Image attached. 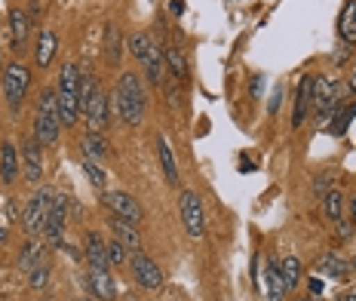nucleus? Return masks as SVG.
I'll return each instance as SVG.
<instances>
[{"label":"nucleus","instance_id":"obj_1","mask_svg":"<svg viewBox=\"0 0 356 301\" xmlns=\"http://www.w3.org/2000/svg\"><path fill=\"white\" fill-rule=\"evenodd\" d=\"M111 101H114L117 114H120V120L126 123V127H138V123L145 120L147 95L142 90V80L132 74V71H126V74L117 77V86H114Z\"/></svg>","mask_w":356,"mask_h":301},{"label":"nucleus","instance_id":"obj_2","mask_svg":"<svg viewBox=\"0 0 356 301\" xmlns=\"http://www.w3.org/2000/svg\"><path fill=\"white\" fill-rule=\"evenodd\" d=\"M58 129H62V117H58V90L47 86L37 99V120H34V138L43 148H53L58 142Z\"/></svg>","mask_w":356,"mask_h":301},{"label":"nucleus","instance_id":"obj_3","mask_svg":"<svg viewBox=\"0 0 356 301\" xmlns=\"http://www.w3.org/2000/svg\"><path fill=\"white\" fill-rule=\"evenodd\" d=\"M53 197H56V188H40L37 194H31L25 212H22V231H25L28 237L43 234L47 218H49V206H53Z\"/></svg>","mask_w":356,"mask_h":301},{"label":"nucleus","instance_id":"obj_4","mask_svg":"<svg viewBox=\"0 0 356 301\" xmlns=\"http://www.w3.org/2000/svg\"><path fill=\"white\" fill-rule=\"evenodd\" d=\"M178 215H181V225L188 231V237L200 240L206 234V209L203 200L194 194V190H181L178 194Z\"/></svg>","mask_w":356,"mask_h":301},{"label":"nucleus","instance_id":"obj_5","mask_svg":"<svg viewBox=\"0 0 356 301\" xmlns=\"http://www.w3.org/2000/svg\"><path fill=\"white\" fill-rule=\"evenodd\" d=\"M28 86H31V74H28L25 65H19V62L6 65V71H3V95H6V105H10L13 114L22 111V101H25V95H28Z\"/></svg>","mask_w":356,"mask_h":301},{"label":"nucleus","instance_id":"obj_6","mask_svg":"<svg viewBox=\"0 0 356 301\" xmlns=\"http://www.w3.org/2000/svg\"><path fill=\"white\" fill-rule=\"evenodd\" d=\"M102 203L111 209V215H120L129 225L145 222V212H142V206H138V200L129 197L126 190H102Z\"/></svg>","mask_w":356,"mask_h":301},{"label":"nucleus","instance_id":"obj_7","mask_svg":"<svg viewBox=\"0 0 356 301\" xmlns=\"http://www.w3.org/2000/svg\"><path fill=\"white\" fill-rule=\"evenodd\" d=\"M129 270H132V277H136V283L142 286V289H147V292H154V289H160L163 286L160 264L154 259H147L145 252H132L129 255Z\"/></svg>","mask_w":356,"mask_h":301},{"label":"nucleus","instance_id":"obj_8","mask_svg":"<svg viewBox=\"0 0 356 301\" xmlns=\"http://www.w3.org/2000/svg\"><path fill=\"white\" fill-rule=\"evenodd\" d=\"M43 145L37 142V138H25L22 142V151H19V160H22V179L28 181V185H37V181L43 179V154H40Z\"/></svg>","mask_w":356,"mask_h":301},{"label":"nucleus","instance_id":"obj_9","mask_svg":"<svg viewBox=\"0 0 356 301\" xmlns=\"http://www.w3.org/2000/svg\"><path fill=\"white\" fill-rule=\"evenodd\" d=\"M68 197L56 194L53 197V206H49V218L47 227H43V237H47L49 246H62L65 243V215H68Z\"/></svg>","mask_w":356,"mask_h":301},{"label":"nucleus","instance_id":"obj_10","mask_svg":"<svg viewBox=\"0 0 356 301\" xmlns=\"http://www.w3.org/2000/svg\"><path fill=\"white\" fill-rule=\"evenodd\" d=\"M123 49H126V40H123L120 28H117L114 22H108L105 34H102V53H105V65L117 68V65L123 62Z\"/></svg>","mask_w":356,"mask_h":301},{"label":"nucleus","instance_id":"obj_11","mask_svg":"<svg viewBox=\"0 0 356 301\" xmlns=\"http://www.w3.org/2000/svg\"><path fill=\"white\" fill-rule=\"evenodd\" d=\"M108 227H111V234H114V240H120V243L129 249V255L132 252H142V234H138V225H129L120 215H111Z\"/></svg>","mask_w":356,"mask_h":301},{"label":"nucleus","instance_id":"obj_12","mask_svg":"<svg viewBox=\"0 0 356 301\" xmlns=\"http://www.w3.org/2000/svg\"><path fill=\"white\" fill-rule=\"evenodd\" d=\"M310 108H314V74H304L295 92V108H292V127H301L307 120Z\"/></svg>","mask_w":356,"mask_h":301},{"label":"nucleus","instance_id":"obj_13","mask_svg":"<svg viewBox=\"0 0 356 301\" xmlns=\"http://www.w3.org/2000/svg\"><path fill=\"white\" fill-rule=\"evenodd\" d=\"M86 289L92 292V298H102V301H117V283L111 277V270H89L83 277Z\"/></svg>","mask_w":356,"mask_h":301},{"label":"nucleus","instance_id":"obj_14","mask_svg":"<svg viewBox=\"0 0 356 301\" xmlns=\"http://www.w3.org/2000/svg\"><path fill=\"white\" fill-rule=\"evenodd\" d=\"M108 120H111V95H105L99 90L95 99H92V105H89V111H86V129L89 132H105Z\"/></svg>","mask_w":356,"mask_h":301},{"label":"nucleus","instance_id":"obj_15","mask_svg":"<svg viewBox=\"0 0 356 301\" xmlns=\"http://www.w3.org/2000/svg\"><path fill=\"white\" fill-rule=\"evenodd\" d=\"M28 34H31V19H28L25 10L13 6V10H10V43H13V49H16V53H25Z\"/></svg>","mask_w":356,"mask_h":301},{"label":"nucleus","instance_id":"obj_16","mask_svg":"<svg viewBox=\"0 0 356 301\" xmlns=\"http://www.w3.org/2000/svg\"><path fill=\"white\" fill-rule=\"evenodd\" d=\"M56 53H58V34L53 31V28H40V34H37V47H34L37 68H49Z\"/></svg>","mask_w":356,"mask_h":301},{"label":"nucleus","instance_id":"obj_17","mask_svg":"<svg viewBox=\"0 0 356 301\" xmlns=\"http://www.w3.org/2000/svg\"><path fill=\"white\" fill-rule=\"evenodd\" d=\"M86 261H89V270H111L108 243L102 240L99 231H89L86 234Z\"/></svg>","mask_w":356,"mask_h":301},{"label":"nucleus","instance_id":"obj_18","mask_svg":"<svg viewBox=\"0 0 356 301\" xmlns=\"http://www.w3.org/2000/svg\"><path fill=\"white\" fill-rule=\"evenodd\" d=\"M22 175V160H19V151L13 142H3L0 145V181L3 185H13Z\"/></svg>","mask_w":356,"mask_h":301},{"label":"nucleus","instance_id":"obj_19","mask_svg":"<svg viewBox=\"0 0 356 301\" xmlns=\"http://www.w3.org/2000/svg\"><path fill=\"white\" fill-rule=\"evenodd\" d=\"M264 292H267V301H286V280L280 274V264L277 261H267L264 264Z\"/></svg>","mask_w":356,"mask_h":301},{"label":"nucleus","instance_id":"obj_20","mask_svg":"<svg viewBox=\"0 0 356 301\" xmlns=\"http://www.w3.org/2000/svg\"><path fill=\"white\" fill-rule=\"evenodd\" d=\"M163 58H166V68H169V74L175 77V83H188L191 80V65H188V56L181 53V49L175 47H166L163 49Z\"/></svg>","mask_w":356,"mask_h":301},{"label":"nucleus","instance_id":"obj_21","mask_svg":"<svg viewBox=\"0 0 356 301\" xmlns=\"http://www.w3.org/2000/svg\"><path fill=\"white\" fill-rule=\"evenodd\" d=\"M316 274L332 277V280H347V277L353 274V264L344 261L335 252H329V255H323V259H320V264H316Z\"/></svg>","mask_w":356,"mask_h":301},{"label":"nucleus","instance_id":"obj_22","mask_svg":"<svg viewBox=\"0 0 356 301\" xmlns=\"http://www.w3.org/2000/svg\"><path fill=\"white\" fill-rule=\"evenodd\" d=\"M338 38L341 43H347V47H356V3H344V10H341L338 16Z\"/></svg>","mask_w":356,"mask_h":301},{"label":"nucleus","instance_id":"obj_23","mask_svg":"<svg viewBox=\"0 0 356 301\" xmlns=\"http://www.w3.org/2000/svg\"><path fill=\"white\" fill-rule=\"evenodd\" d=\"M145 77L151 80L154 86H163V71H166V58H163V49H160V43L154 40V47H151V53H147L145 58Z\"/></svg>","mask_w":356,"mask_h":301},{"label":"nucleus","instance_id":"obj_24","mask_svg":"<svg viewBox=\"0 0 356 301\" xmlns=\"http://www.w3.org/2000/svg\"><path fill=\"white\" fill-rule=\"evenodd\" d=\"M80 151H83V160H92V163H99V160L108 157V142L102 132H86L83 142H80Z\"/></svg>","mask_w":356,"mask_h":301},{"label":"nucleus","instance_id":"obj_25","mask_svg":"<svg viewBox=\"0 0 356 301\" xmlns=\"http://www.w3.org/2000/svg\"><path fill=\"white\" fill-rule=\"evenodd\" d=\"M157 157H160V166H163V175H166L169 185H178V163H175V151L172 145L166 142V136L157 138Z\"/></svg>","mask_w":356,"mask_h":301},{"label":"nucleus","instance_id":"obj_26","mask_svg":"<svg viewBox=\"0 0 356 301\" xmlns=\"http://www.w3.org/2000/svg\"><path fill=\"white\" fill-rule=\"evenodd\" d=\"M356 117V101H350V105H338L335 117L329 120V127H325V132H332V136H344L347 127H350V120Z\"/></svg>","mask_w":356,"mask_h":301},{"label":"nucleus","instance_id":"obj_27","mask_svg":"<svg viewBox=\"0 0 356 301\" xmlns=\"http://www.w3.org/2000/svg\"><path fill=\"white\" fill-rule=\"evenodd\" d=\"M77 90H80V65L77 62H68L62 68V74H58V92L77 95Z\"/></svg>","mask_w":356,"mask_h":301},{"label":"nucleus","instance_id":"obj_28","mask_svg":"<svg viewBox=\"0 0 356 301\" xmlns=\"http://www.w3.org/2000/svg\"><path fill=\"white\" fill-rule=\"evenodd\" d=\"M280 274H283L289 292L298 289V283H301V261L295 259V255H286V259L280 261Z\"/></svg>","mask_w":356,"mask_h":301},{"label":"nucleus","instance_id":"obj_29","mask_svg":"<svg viewBox=\"0 0 356 301\" xmlns=\"http://www.w3.org/2000/svg\"><path fill=\"white\" fill-rule=\"evenodd\" d=\"M151 47H154V40L147 38L145 31L132 34V38L126 40V49H129V56L136 58V62H145V58H147V53H151Z\"/></svg>","mask_w":356,"mask_h":301},{"label":"nucleus","instance_id":"obj_30","mask_svg":"<svg viewBox=\"0 0 356 301\" xmlns=\"http://www.w3.org/2000/svg\"><path fill=\"white\" fill-rule=\"evenodd\" d=\"M80 172L86 175V181H89V185H92L95 190H105L108 175H105V170H102L99 163H92V160H80Z\"/></svg>","mask_w":356,"mask_h":301},{"label":"nucleus","instance_id":"obj_31","mask_svg":"<svg viewBox=\"0 0 356 301\" xmlns=\"http://www.w3.org/2000/svg\"><path fill=\"white\" fill-rule=\"evenodd\" d=\"M341 209H344V194H341V190H329V194L323 197L325 218H332V222H341Z\"/></svg>","mask_w":356,"mask_h":301},{"label":"nucleus","instance_id":"obj_32","mask_svg":"<svg viewBox=\"0 0 356 301\" xmlns=\"http://www.w3.org/2000/svg\"><path fill=\"white\" fill-rule=\"evenodd\" d=\"M40 249H43V246L37 243V240H28V243L22 246V255H19V268L25 270V274H28V270L34 268V264H40Z\"/></svg>","mask_w":356,"mask_h":301},{"label":"nucleus","instance_id":"obj_33","mask_svg":"<svg viewBox=\"0 0 356 301\" xmlns=\"http://www.w3.org/2000/svg\"><path fill=\"white\" fill-rule=\"evenodd\" d=\"M49 283V264H34L31 270H28V286H31V289H43V286Z\"/></svg>","mask_w":356,"mask_h":301},{"label":"nucleus","instance_id":"obj_34","mask_svg":"<svg viewBox=\"0 0 356 301\" xmlns=\"http://www.w3.org/2000/svg\"><path fill=\"white\" fill-rule=\"evenodd\" d=\"M108 261L111 264H126L129 261V249H126L120 240H108Z\"/></svg>","mask_w":356,"mask_h":301},{"label":"nucleus","instance_id":"obj_35","mask_svg":"<svg viewBox=\"0 0 356 301\" xmlns=\"http://www.w3.org/2000/svg\"><path fill=\"white\" fill-rule=\"evenodd\" d=\"M329 185H332V172H320V175H316V181H314L316 197H325V194H329Z\"/></svg>","mask_w":356,"mask_h":301},{"label":"nucleus","instance_id":"obj_36","mask_svg":"<svg viewBox=\"0 0 356 301\" xmlns=\"http://www.w3.org/2000/svg\"><path fill=\"white\" fill-rule=\"evenodd\" d=\"M280 108H283V86L277 83V90L270 92V101H267V111H270V114H280Z\"/></svg>","mask_w":356,"mask_h":301},{"label":"nucleus","instance_id":"obj_37","mask_svg":"<svg viewBox=\"0 0 356 301\" xmlns=\"http://www.w3.org/2000/svg\"><path fill=\"white\" fill-rule=\"evenodd\" d=\"M166 99H169V105H172V108L181 105V92H178V83H166Z\"/></svg>","mask_w":356,"mask_h":301},{"label":"nucleus","instance_id":"obj_38","mask_svg":"<svg viewBox=\"0 0 356 301\" xmlns=\"http://www.w3.org/2000/svg\"><path fill=\"white\" fill-rule=\"evenodd\" d=\"M3 212H6V222H22V215H19V206H16V200H6Z\"/></svg>","mask_w":356,"mask_h":301},{"label":"nucleus","instance_id":"obj_39","mask_svg":"<svg viewBox=\"0 0 356 301\" xmlns=\"http://www.w3.org/2000/svg\"><path fill=\"white\" fill-rule=\"evenodd\" d=\"M338 237H341V240H350V237H353V225L338 222Z\"/></svg>","mask_w":356,"mask_h":301},{"label":"nucleus","instance_id":"obj_40","mask_svg":"<svg viewBox=\"0 0 356 301\" xmlns=\"http://www.w3.org/2000/svg\"><path fill=\"white\" fill-rule=\"evenodd\" d=\"M307 289H310V295L316 298V295H323V289H325V286H323V280H316V277H314V280L307 283Z\"/></svg>","mask_w":356,"mask_h":301},{"label":"nucleus","instance_id":"obj_41","mask_svg":"<svg viewBox=\"0 0 356 301\" xmlns=\"http://www.w3.org/2000/svg\"><path fill=\"white\" fill-rule=\"evenodd\" d=\"M169 13L172 16H184V0H169Z\"/></svg>","mask_w":356,"mask_h":301},{"label":"nucleus","instance_id":"obj_42","mask_svg":"<svg viewBox=\"0 0 356 301\" xmlns=\"http://www.w3.org/2000/svg\"><path fill=\"white\" fill-rule=\"evenodd\" d=\"M6 243H10V227L0 222V246H6Z\"/></svg>","mask_w":356,"mask_h":301},{"label":"nucleus","instance_id":"obj_43","mask_svg":"<svg viewBox=\"0 0 356 301\" xmlns=\"http://www.w3.org/2000/svg\"><path fill=\"white\" fill-rule=\"evenodd\" d=\"M344 58H347V43H341V47H338V56H335V62H338V65H344Z\"/></svg>","mask_w":356,"mask_h":301},{"label":"nucleus","instance_id":"obj_44","mask_svg":"<svg viewBox=\"0 0 356 301\" xmlns=\"http://www.w3.org/2000/svg\"><path fill=\"white\" fill-rule=\"evenodd\" d=\"M252 92H255V95L261 92V77H255V80H252Z\"/></svg>","mask_w":356,"mask_h":301},{"label":"nucleus","instance_id":"obj_45","mask_svg":"<svg viewBox=\"0 0 356 301\" xmlns=\"http://www.w3.org/2000/svg\"><path fill=\"white\" fill-rule=\"evenodd\" d=\"M350 222L356 225V197H353V200H350Z\"/></svg>","mask_w":356,"mask_h":301},{"label":"nucleus","instance_id":"obj_46","mask_svg":"<svg viewBox=\"0 0 356 301\" xmlns=\"http://www.w3.org/2000/svg\"><path fill=\"white\" fill-rule=\"evenodd\" d=\"M347 90L356 92V74H350V80H347Z\"/></svg>","mask_w":356,"mask_h":301},{"label":"nucleus","instance_id":"obj_47","mask_svg":"<svg viewBox=\"0 0 356 301\" xmlns=\"http://www.w3.org/2000/svg\"><path fill=\"white\" fill-rule=\"evenodd\" d=\"M338 301H356V292H347V295H341Z\"/></svg>","mask_w":356,"mask_h":301},{"label":"nucleus","instance_id":"obj_48","mask_svg":"<svg viewBox=\"0 0 356 301\" xmlns=\"http://www.w3.org/2000/svg\"><path fill=\"white\" fill-rule=\"evenodd\" d=\"M350 264H353V270H356V259H353V261H350Z\"/></svg>","mask_w":356,"mask_h":301},{"label":"nucleus","instance_id":"obj_49","mask_svg":"<svg viewBox=\"0 0 356 301\" xmlns=\"http://www.w3.org/2000/svg\"><path fill=\"white\" fill-rule=\"evenodd\" d=\"M80 301H92V298H80Z\"/></svg>","mask_w":356,"mask_h":301},{"label":"nucleus","instance_id":"obj_50","mask_svg":"<svg viewBox=\"0 0 356 301\" xmlns=\"http://www.w3.org/2000/svg\"><path fill=\"white\" fill-rule=\"evenodd\" d=\"M307 301H314V298H307Z\"/></svg>","mask_w":356,"mask_h":301},{"label":"nucleus","instance_id":"obj_51","mask_svg":"<svg viewBox=\"0 0 356 301\" xmlns=\"http://www.w3.org/2000/svg\"><path fill=\"white\" fill-rule=\"evenodd\" d=\"M353 3H356V0H353Z\"/></svg>","mask_w":356,"mask_h":301}]
</instances>
